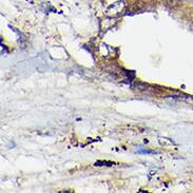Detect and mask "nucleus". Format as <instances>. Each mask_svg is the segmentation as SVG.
<instances>
[{
  "label": "nucleus",
  "mask_w": 193,
  "mask_h": 193,
  "mask_svg": "<svg viewBox=\"0 0 193 193\" xmlns=\"http://www.w3.org/2000/svg\"><path fill=\"white\" fill-rule=\"evenodd\" d=\"M137 154H155V151H150V150H145L143 148H138L136 150Z\"/></svg>",
  "instance_id": "obj_1"
}]
</instances>
